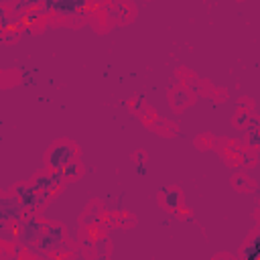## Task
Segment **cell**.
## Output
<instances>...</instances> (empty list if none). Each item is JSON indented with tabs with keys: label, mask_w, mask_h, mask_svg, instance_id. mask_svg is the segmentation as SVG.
Instances as JSON below:
<instances>
[{
	"label": "cell",
	"mask_w": 260,
	"mask_h": 260,
	"mask_svg": "<svg viewBox=\"0 0 260 260\" xmlns=\"http://www.w3.org/2000/svg\"><path fill=\"white\" fill-rule=\"evenodd\" d=\"M65 242V228L59 224H47L45 232L41 234L39 242L35 244V248L41 254H55L57 248H61Z\"/></svg>",
	"instance_id": "3957f363"
},
{
	"label": "cell",
	"mask_w": 260,
	"mask_h": 260,
	"mask_svg": "<svg viewBox=\"0 0 260 260\" xmlns=\"http://www.w3.org/2000/svg\"><path fill=\"white\" fill-rule=\"evenodd\" d=\"M258 128H260V118L252 116L250 122H248V126H246V132H248V130H258Z\"/></svg>",
	"instance_id": "d6986e66"
},
{
	"label": "cell",
	"mask_w": 260,
	"mask_h": 260,
	"mask_svg": "<svg viewBox=\"0 0 260 260\" xmlns=\"http://www.w3.org/2000/svg\"><path fill=\"white\" fill-rule=\"evenodd\" d=\"M134 161H136V165H138V163H144V161H146V153H144V150H138V153L134 155Z\"/></svg>",
	"instance_id": "ffe728a7"
},
{
	"label": "cell",
	"mask_w": 260,
	"mask_h": 260,
	"mask_svg": "<svg viewBox=\"0 0 260 260\" xmlns=\"http://www.w3.org/2000/svg\"><path fill=\"white\" fill-rule=\"evenodd\" d=\"M189 102H191L189 92H185V90H175V92H173V106H175V108H185Z\"/></svg>",
	"instance_id": "7c38bea8"
},
{
	"label": "cell",
	"mask_w": 260,
	"mask_h": 260,
	"mask_svg": "<svg viewBox=\"0 0 260 260\" xmlns=\"http://www.w3.org/2000/svg\"><path fill=\"white\" fill-rule=\"evenodd\" d=\"M51 191H39L37 193V211H41V209H45V205L49 203V199H51Z\"/></svg>",
	"instance_id": "9a60e30c"
},
{
	"label": "cell",
	"mask_w": 260,
	"mask_h": 260,
	"mask_svg": "<svg viewBox=\"0 0 260 260\" xmlns=\"http://www.w3.org/2000/svg\"><path fill=\"white\" fill-rule=\"evenodd\" d=\"M90 4V0H55L53 12L57 16H73Z\"/></svg>",
	"instance_id": "8992f818"
},
{
	"label": "cell",
	"mask_w": 260,
	"mask_h": 260,
	"mask_svg": "<svg viewBox=\"0 0 260 260\" xmlns=\"http://www.w3.org/2000/svg\"><path fill=\"white\" fill-rule=\"evenodd\" d=\"M63 175H65V181H73V179H79V175H81V163L79 161H71V163H67L63 169Z\"/></svg>",
	"instance_id": "8fae6325"
},
{
	"label": "cell",
	"mask_w": 260,
	"mask_h": 260,
	"mask_svg": "<svg viewBox=\"0 0 260 260\" xmlns=\"http://www.w3.org/2000/svg\"><path fill=\"white\" fill-rule=\"evenodd\" d=\"M246 142H248V146H252V148H258V146H260V128H258V130H248Z\"/></svg>",
	"instance_id": "2e32d148"
},
{
	"label": "cell",
	"mask_w": 260,
	"mask_h": 260,
	"mask_svg": "<svg viewBox=\"0 0 260 260\" xmlns=\"http://www.w3.org/2000/svg\"><path fill=\"white\" fill-rule=\"evenodd\" d=\"M75 157H77V146L71 144V142L61 140V142H55V144L47 150L45 163H47V169L59 171V169H63L67 163L75 161Z\"/></svg>",
	"instance_id": "7a4b0ae2"
},
{
	"label": "cell",
	"mask_w": 260,
	"mask_h": 260,
	"mask_svg": "<svg viewBox=\"0 0 260 260\" xmlns=\"http://www.w3.org/2000/svg\"><path fill=\"white\" fill-rule=\"evenodd\" d=\"M234 187L242 191V189H250L252 185H250L248 177H244V175H236V177H234Z\"/></svg>",
	"instance_id": "e0dca14e"
},
{
	"label": "cell",
	"mask_w": 260,
	"mask_h": 260,
	"mask_svg": "<svg viewBox=\"0 0 260 260\" xmlns=\"http://www.w3.org/2000/svg\"><path fill=\"white\" fill-rule=\"evenodd\" d=\"M45 16H47V14L43 12L41 8H29L27 12H23V25H25V27H35V25H39Z\"/></svg>",
	"instance_id": "9c48e42d"
},
{
	"label": "cell",
	"mask_w": 260,
	"mask_h": 260,
	"mask_svg": "<svg viewBox=\"0 0 260 260\" xmlns=\"http://www.w3.org/2000/svg\"><path fill=\"white\" fill-rule=\"evenodd\" d=\"M10 193H14L16 197H18V201L25 205L27 213H39L37 211V193L39 191L31 183H18V185L12 187Z\"/></svg>",
	"instance_id": "5b68a950"
},
{
	"label": "cell",
	"mask_w": 260,
	"mask_h": 260,
	"mask_svg": "<svg viewBox=\"0 0 260 260\" xmlns=\"http://www.w3.org/2000/svg\"><path fill=\"white\" fill-rule=\"evenodd\" d=\"M18 37H20V29H16V25L10 29H4L2 35H0V39L4 43H14V41H18Z\"/></svg>",
	"instance_id": "5bb4252c"
},
{
	"label": "cell",
	"mask_w": 260,
	"mask_h": 260,
	"mask_svg": "<svg viewBox=\"0 0 260 260\" xmlns=\"http://www.w3.org/2000/svg\"><path fill=\"white\" fill-rule=\"evenodd\" d=\"M43 4V0H18V2H14L10 6V14L12 16H18V14H23L27 12L29 8H39Z\"/></svg>",
	"instance_id": "ba28073f"
},
{
	"label": "cell",
	"mask_w": 260,
	"mask_h": 260,
	"mask_svg": "<svg viewBox=\"0 0 260 260\" xmlns=\"http://www.w3.org/2000/svg\"><path fill=\"white\" fill-rule=\"evenodd\" d=\"M45 222L39 218V213H27L23 220L18 222V244L23 248H33L41 234L45 232Z\"/></svg>",
	"instance_id": "6da1fadb"
},
{
	"label": "cell",
	"mask_w": 260,
	"mask_h": 260,
	"mask_svg": "<svg viewBox=\"0 0 260 260\" xmlns=\"http://www.w3.org/2000/svg\"><path fill=\"white\" fill-rule=\"evenodd\" d=\"M25 215L27 209L14 193H6L0 197V224H18Z\"/></svg>",
	"instance_id": "277c9868"
},
{
	"label": "cell",
	"mask_w": 260,
	"mask_h": 260,
	"mask_svg": "<svg viewBox=\"0 0 260 260\" xmlns=\"http://www.w3.org/2000/svg\"><path fill=\"white\" fill-rule=\"evenodd\" d=\"M250 118H252V114H250L248 110H238V114L234 116V124H236L238 128H240V130H246Z\"/></svg>",
	"instance_id": "4fadbf2b"
},
{
	"label": "cell",
	"mask_w": 260,
	"mask_h": 260,
	"mask_svg": "<svg viewBox=\"0 0 260 260\" xmlns=\"http://www.w3.org/2000/svg\"><path fill=\"white\" fill-rule=\"evenodd\" d=\"M161 203L167 211H177L183 203V193L179 189H163L161 191Z\"/></svg>",
	"instance_id": "52a82bcc"
},
{
	"label": "cell",
	"mask_w": 260,
	"mask_h": 260,
	"mask_svg": "<svg viewBox=\"0 0 260 260\" xmlns=\"http://www.w3.org/2000/svg\"><path fill=\"white\" fill-rule=\"evenodd\" d=\"M53 6H55V0H43V4L39 6L45 14H51L53 12Z\"/></svg>",
	"instance_id": "ac0fdd59"
},
{
	"label": "cell",
	"mask_w": 260,
	"mask_h": 260,
	"mask_svg": "<svg viewBox=\"0 0 260 260\" xmlns=\"http://www.w3.org/2000/svg\"><path fill=\"white\" fill-rule=\"evenodd\" d=\"M244 258H248V260H256V258H260V228H258V232H256V236L250 240V244L244 248Z\"/></svg>",
	"instance_id": "30bf717a"
},
{
	"label": "cell",
	"mask_w": 260,
	"mask_h": 260,
	"mask_svg": "<svg viewBox=\"0 0 260 260\" xmlns=\"http://www.w3.org/2000/svg\"><path fill=\"white\" fill-rule=\"evenodd\" d=\"M136 173H138L140 177H144V175H146V167H144V163H138V165H136Z\"/></svg>",
	"instance_id": "44dd1931"
}]
</instances>
